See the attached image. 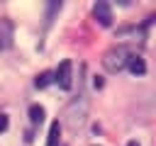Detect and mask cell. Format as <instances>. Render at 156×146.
Instances as JSON below:
<instances>
[{
	"label": "cell",
	"instance_id": "6",
	"mask_svg": "<svg viewBox=\"0 0 156 146\" xmlns=\"http://www.w3.org/2000/svg\"><path fill=\"white\" fill-rule=\"evenodd\" d=\"M127 68H129V73H134V75H144V73H146V63H144L141 56H132L129 63H127Z\"/></svg>",
	"mask_w": 156,
	"mask_h": 146
},
{
	"label": "cell",
	"instance_id": "1",
	"mask_svg": "<svg viewBox=\"0 0 156 146\" xmlns=\"http://www.w3.org/2000/svg\"><path fill=\"white\" fill-rule=\"evenodd\" d=\"M132 56H134V54L129 51V46L119 44V46H112V49L102 56V66H105V71H110V73H119L122 68H127V63H129Z\"/></svg>",
	"mask_w": 156,
	"mask_h": 146
},
{
	"label": "cell",
	"instance_id": "8",
	"mask_svg": "<svg viewBox=\"0 0 156 146\" xmlns=\"http://www.w3.org/2000/svg\"><path fill=\"white\" fill-rule=\"evenodd\" d=\"M51 80H56V73H54V71H44V73H39V75H37L34 85H37V88L41 90V88H46V85H49Z\"/></svg>",
	"mask_w": 156,
	"mask_h": 146
},
{
	"label": "cell",
	"instance_id": "2",
	"mask_svg": "<svg viewBox=\"0 0 156 146\" xmlns=\"http://www.w3.org/2000/svg\"><path fill=\"white\" fill-rule=\"evenodd\" d=\"M66 124L71 131H78L83 124H85V117H88V100L83 95H78L76 100H71V105L66 107Z\"/></svg>",
	"mask_w": 156,
	"mask_h": 146
},
{
	"label": "cell",
	"instance_id": "3",
	"mask_svg": "<svg viewBox=\"0 0 156 146\" xmlns=\"http://www.w3.org/2000/svg\"><path fill=\"white\" fill-rule=\"evenodd\" d=\"M93 15H95L98 24H102V27H110V24L115 22V17H112V7H110L107 0H98V2L93 5Z\"/></svg>",
	"mask_w": 156,
	"mask_h": 146
},
{
	"label": "cell",
	"instance_id": "12",
	"mask_svg": "<svg viewBox=\"0 0 156 146\" xmlns=\"http://www.w3.org/2000/svg\"><path fill=\"white\" fill-rule=\"evenodd\" d=\"M127 146H139V141H129V144H127Z\"/></svg>",
	"mask_w": 156,
	"mask_h": 146
},
{
	"label": "cell",
	"instance_id": "5",
	"mask_svg": "<svg viewBox=\"0 0 156 146\" xmlns=\"http://www.w3.org/2000/svg\"><path fill=\"white\" fill-rule=\"evenodd\" d=\"M12 29H15V27H12V22L2 17V19H0V51H2V49H7V46L12 44Z\"/></svg>",
	"mask_w": 156,
	"mask_h": 146
},
{
	"label": "cell",
	"instance_id": "4",
	"mask_svg": "<svg viewBox=\"0 0 156 146\" xmlns=\"http://www.w3.org/2000/svg\"><path fill=\"white\" fill-rule=\"evenodd\" d=\"M56 83L61 90H71V83H73V66L71 61H61L58 71H56Z\"/></svg>",
	"mask_w": 156,
	"mask_h": 146
},
{
	"label": "cell",
	"instance_id": "7",
	"mask_svg": "<svg viewBox=\"0 0 156 146\" xmlns=\"http://www.w3.org/2000/svg\"><path fill=\"white\" fill-rule=\"evenodd\" d=\"M61 141V122H51L49 136H46V146H58Z\"/></svg>",
	"mask_w": 156,
	"mask_h": 146
},
{
	"label": "cell",
	"instance_id": "10",
	"mask_svg": "<svg viewBox=\"0 0 156 146\" xmlns=\"http://www.w3.org/2000/svg\"><path fill=\"white\" fill-rule=\"evenodd\" d=\"M5 129H7V117L0 114V131H5Z\"/></svg>",
	"mask_w": 156,
	"mask_h": 146
},
{
	"label": "cell",
	"instance_id": "9",
	"mask_svg": "<svg viewBox=\"0 0 156 146\" xmlns=\"http://www.w3.org/2000/svg\"><path fill=\"white\" fill-rule=\"evenodd\" d=\"M29 119H32L34 124H41V122H44V107H41V105H32V107H29Z\"/></svg>",
	"mask_w": 156,
	"mask_h": 146
},
{
	"label": "cell",
	"instance_id": "11",
	"mask_svg": "<svg viewBox=\"0 0 156 146\" xmlns=\"http://www.w3.org/2000/svg\"><path fill=\"white\" fill-rule=\"evenodd\" d=\"M105 85V80H102V75H95V88H102Z\"/></svg>",
	"mask_w": 156,
	"mask_h": 146
}]
</instances>
